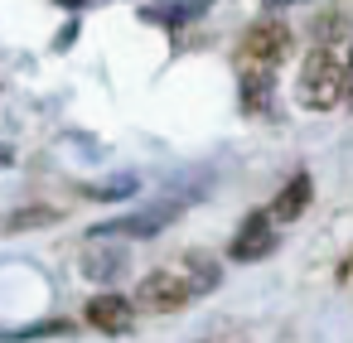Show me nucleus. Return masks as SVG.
Wrapping results in <instances>:
<instances>
[{
	"label": "nucleus",
	"mask_w": 353,
	"mask_h": 343,
	"mask_svg": "<svg viewBox=\"0 0 353 343\" xmlns=\"http://www.w3.org/2000/svg\"><path fill=\"white\" fill-rule=\"evenodd\" d=\"M343 87H348V78H343V59H339L334 49H314V54H305L300 78H295V97H300V107H310V112H329V107H339Z\"/></svg>",
	"instance_id": "1"
},
{
	"label": "nucleus",
	"mask_w": 353,
	"mask_h": 343,
	"mask_svg": "<svg viewBox=\"0 0 353 343\" xmlns=\"http://www.w3.org/2000/svg\"><path fill=\"white\" fill-rule=\"evenodd\" d=\"M194 295H199V285H194L189 266H179V271H174V266L150 271V276L136 285V304L150 309V314H174V309H184Z\"/></svg>",
	"instance_id": "2"
},
{
	"label": "nucleus",
	"mask_w": 353,
	"mask_h": 343,
	"mask_svg": "<svg viewBox=\"0 0 353 343\" xmlns=\"http://www.w3.org/2000/svg\"><path fill=\"white\" fill-rule=\"evenodd\" d=\"M290 49H295V39H290V30L276 20V15H266V20H256L247 34H242V63L247 68H281L285 59H290Z\"/></svg>",
	"instance_id": "3"
},
{
	"label": "nucleus",
	"mask_w": 353,
	"mask_h": 343,
	"mask_svg": "<svg viewBox=\"0 0 353 343\" xmlns=\"http://www.w3.org/2000/svg\"><path fill=\"white\" fill-rule=\"evenodd\" d=\"M117 242H121V237H112V247H107V237H97V232H92V242L83 247L78 266H83V276H88L92 285H112V280L126 271L131 251H126V247H117Z\"/></svg>",
	"instance_id": "4"
},
{
	"label": "nucleus",
	"mask_w": 353,
	"mask_h": 343,
	"mask_svg": "<svg viewBox=\"0 0 353 343\" xmlns=\"http://www.w3.org/2000/svg\"><path fill=\"white\" fill-rule=\"evenodd\" d=\"M271 247H276V218H271V213H252V218L237 227L228 256H232V261H261Z\"/></svg>",
	"instance_id": "5"
},
{
	"label": "nucleus",
	"mask_w": 353,
	"mask_h": 343,
	"mask_svg": "<svg viewBox=\"0 0 353 343\" xmlns=\"http://www.w3.org/2000/svg\"><path fill=\"white\" fill-rule=\"evenodd\" d=\"M174 203H160L155 213H131V218H112V222H97L92 232L97 237H155L160 227H170L174 222Z\"/></svg>",
	"instance_id": "6"
},
{
	"label": "nucleus",
	"mask_w": 353,
	"mask_h": 343,
	"mask_svg": "<svg viewBox=\"0 0 353 343\" xmlns=\"http://www.w3.org/2000/svg\"><path fill=\"white\" fill-rule=\"evenodd\" d=\"M131 319H136V309L121 295H92L88 300V324L102 333H131Z\"/></svg>",
	"instance_id": "7"
},
{
	"label": "nucleus",
	"mask_w": 353,
	"mask_h": 343,
	"mask_svg": "<svg viewBox=\"0 0 353 343\" xmlns=\"http://www.w3.org/2000/svg\"><path fill=\"white\" fill-rule=\"evenodd\" d=\"M310 198H314V184H310V174H295V179H285V189L271 198V218L276 222H295L305 208H310Z\"/></svg>",
	"instance_id": "8"
},
{
	"label": "nucleus",
	"mask_w": 353,
	"mask_h": 343,
	"mask_svg": "<svg viewBox=\"0 0 353 343\" xmlns=\"http://www.w3.org/2000/svg\"><path fill=\"white\" fill-rule=\"evenodd\" d=\"M208 6L213 0H155V6H145L141 15L155 20V25H184V20H199Z\"/></svg>",
	"instance_id": "9"
},
{
	"label": "nucleus",
	"mask_w": 353,
	"mask_h": 343,
	"mask_svg": "<svg viewBox=\"0 0 353 343\" xmlns=\"http://www.w3.org/2000/svg\"><path fill=\"white\" fill-rule=\"evenodd\" d=\"M44 222H59V208H25V213H15V218H6V227L10 232H20V227H44Z\"/></svg>",
	"instance_id": "10"
},
{
	"label": "nucleus",
	"mask_w": 353,
	"mask_h": 343,
	"mask_svg": "<svg viewBox=\"0 0 353 343\" xmlns=\"http://www.w3.org/2000/svg\"><path fill=\"white\" fill-rule=\"evenodd\" d=\"M285 6H300V0H261V10H266V15H276V10H285Z\"/></svg>",
	"instance_id": "11"
},
{
	"label": "nucleus",
	"mask_w": 353,
	"mask_h": 343,
	"mask_svg": "<svg viewBox=\"0 0 353 343\" xmlns=\"http://www.w3.org/2000/svg\"><path fill=\"white\" fill-rule=\"evenodd\" d=\"M343 78H348V92H353V49H348V59H343Z\"/></svg>",
	"instance_id": "12"
},
{
	"label": "nucleus",
	"mask_w": 353,
	"mask_h": 343,
	"mask_svg": "<svg viewBox=\"0 0 353 343\" xmlns=\"http://www.w3.org/2000/svg\"><path fill=\"white\" fill-rule=\"evenodd\" d=\"M59 6H68V10H83V6H92V0H59Z\"/></svg>",
	"instance_id": "13"
}]
</instances>
